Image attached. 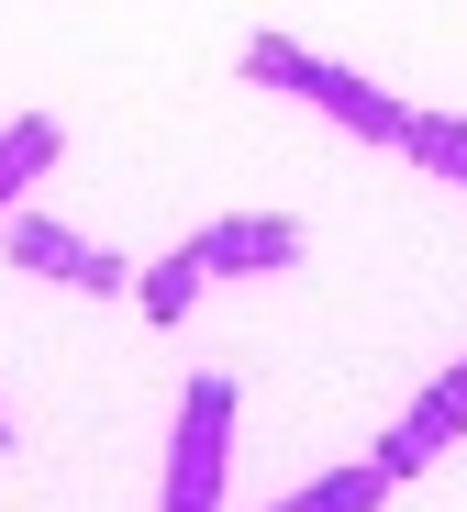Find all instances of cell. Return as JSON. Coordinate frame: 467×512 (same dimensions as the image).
<instances>
[{
  "mask_svg": "<svg viewBox=\"0 0 467 512\" xmlns=\"http://www.w3.org/2000/svg\"><path fill=\"white\" fill-rule=\"evenodd\" d=\"M0 457H12V412H0Z\"/></svg>",
  "mask_w": 467,
  "mask_h": 512,
  "instance_id": "10",
  "label": "cell"
},
{
  "mask_svg": "<svg viewBox=\"0 0 467 512\" xmlns=\"http://www.w3.org/2000/svg\"><path fill=\"white\" fill-rule=\"evenodd\" d=\"M390 145H401L412 167H434L445 190H467V123H456V112H401V134H390Z\"/></svg>",
  "mask_w": 467,
  "mask_h": 512,
  "instance_id": "7",
  "label": "cell"
},
{
  "mask_svg": "<svg viewBox=\"0 0 467 512\" xmlns=\"http://www.w3.org/2000/svg\"><path fill=\"white\" fill-rule=\"evenodd\" d=\"M0 245H12V268H34V279H67V290H134L123 256H101L89 234H67L56 212H12V223H0Z\"/></svg>",
  "mask_w": 467,
  "mask_h": 512,
  "instance_id": "4",
  "label": "cell"
},
{
  "mask_svg": "<svg viewBox=\"0 0 467 512\" xmlns=\"http://www.w3.org/2000/svg\"><path fill=\"white\" fill-rule=\"evenodd\" d=\"M390 501V479H379V457H356V468H323L312 490H290L278 512H379Z\"/></svg>",
  "mask_w": 467,
  "mask_h": 512,
  "instance_id": "9",
  "label": "cell"
},
{
  "mask_svg": "<svg viewBox=\"0 0 467 512\" xmlns=\"http://www.w3.org/2000/svg\"><path fill=\"white\" fill-rule=\"evenodd\" d=\"M245 78H267V90L312 101V112H323V123H345V134H379V145H390V134H401V112H412V101H390V90H367L356 67L301 56L290 34H256V45H245Z\"/></svg>",
  "mask_w": 467,
  "mask_h": 512,
  "instance_id": "1",
  "label": "cell"
},
{
  "mask_svg": "<svg viewBox=\"0 0 467 512\" xmlns=\"http://www.w3.org/2000/svg\"><path fill=\"white\" fill-rule=\"evenodd\" d=\"M223 468H234V368H201L167 435V501L156 512H223Z\"/></svg>",
  "mask_w": 467,
  "mask_h": 512,
  "instance_id": "2",
  "label": "cell"
},
{
  "mask_svg": "<svg viewBox=\"0 0 467 512\" xmlns=\"http://www.w3.org/2000/svg\"><path fill=\"white\" fill-rule=\"evenodd\" d=\"M190 256L212 279H267V268H301V223L290 212H223L212 234H190Z\"/></svg>",
  "mask_w": 467,
  "mask_h": 512,
  "instance_id": "5",
  "label": "cell"
},
{
  "mask_svg": "<svg viewBox=\"0 0 467 512\" xmlns=\"http://www.w3.org/2000/svg\"><path fill=\"white\" fill-rule=\"evenodd\" d=\"M56 156H67V134H56L45 112H23V123H0V223H12V212H23V190L45 179V167H56Z\"/></svg>",
  "mask_w": 467,
  "mask_h": 512,
  "instance_id": "6",
  "label": "cell"
},
{
  "mask_svg": "<svg viewBox=\"0 0 467 512\" xmlns=\"http://www.w3.org/2000/svg\"><path fill=\"white\" fill-rule=\"evenodd\" d=\"M456 435H467V357H456L434 390H412V412L379 435V479H390V490H401V479H423V468H434Z\"/></svg>",
  "mask_w": 467,
  "mask_h": 512,
  "instance_id": "3",
  "label": "cell"
},
{
  "mask_svg": "<svg viewBox=\"0 0 467 512\" xmlns=\"http://www.w3.org/2000/svg\"><path fill=\"white\" fill-rule=\"evenodd\" d=\"M134 290H145V323H190V312H201V290H212V268H201L190 245H178V256H156Z\"/></svg>",
  "mask_w": 467,
  "mask_h": 512,
  "instance_id": "8",
  "label": "cell"
}]
</instances>
